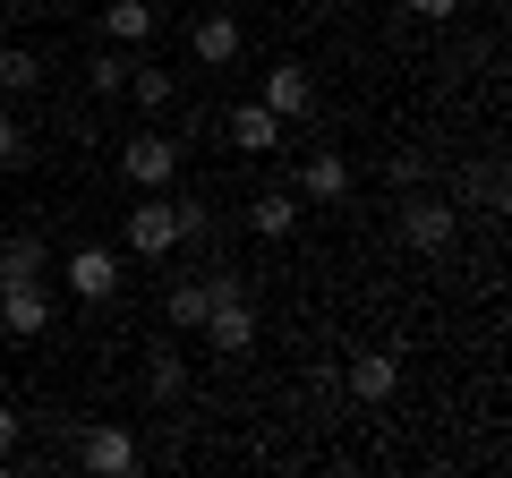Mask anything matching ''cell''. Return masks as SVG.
Returning a JSON list of instances; mask_svg holds the SVG:
<instances>
[{"label": "cell", "instance_id": "cell-4", "mask_svg": "<svg viewBox=\"0 0 512 478\" xmlns=\"http://www.w3.org/2000/svg\"><path fill=\"white\" fill-rule=\"evenodd\" d=\"M120 180H128V188H171V180H180V146H171L163 129L120 137Z\"/></svg>", "mask_w": 512, "mask_h": 478}, {"label": "cell", "instance_id": "cell-7", "mask_svg": "<svg viewBox=\"0 0 512 478\" xmlns=\"http://www.w3.org/2000/svg\"><path fill=\"white\" fill-rule=\"evenodd\" d=\"M256 103L274 111V120H308V111H316V77L299 69V60H274L265 86H256Z\"/></svg>", "mask_w": 512, "mask_h": 478}, {"label": "cell", "instance_id": "cell-24", "mask_svg": "<svg viewBox=\"0 0 512 478\" xmlns=\"http://www.w3.org/2000/svg\"><path fill=\"white\" fill-rule=\"evenodd\" d=\"M402 9H410V18H427V26H436V18H453L461 0H402Z\"/></svg>", "mask_w": 512, "mask_h": 478}, {"label": "cell", "instance_id": "cell-20", "mask_svg": "<svg viewBox=\"0 0 512 478\" xmlns=\"http://www.w3.org/2000/svg\"><path fill=\"white\" fill-rule=\"evenodd\" d=\"M86 94H103V103H111V94H128V60H120V43H103V52L86 60Z\"/></svg>", "mask_w": 512, "mask_h": 478}, {"label": "cell", "instance_id": "cell-14", "mask_svg": "<svg viewBox=\"0 0 512 478\" xmlns=\"http://www.w3.org/2000/svg\"><path fill=\"white\" fill-rule=\"evenodd\" d=\"M43 274H52V248H43L35 231L0 239V282H43Z\"/></svg>", "mask_w": 512, "mask_h": 478}, {"label": "cell", "instance_id": "cell-22", "mask_svg": "<svg viewBox=\"0 0 512 478\" xmlns=\"http://www.w3.org/2000/svg\"><path fill=\"white\" fill-rule=\"evenodd\" d=\"M18 436H26V419H18V410H9V402H0V478L18 470Z\"/></svg>", "mask_w": 512, "mask_h": 478}, {"label": "cell", "instance_id": "cell-6", "mask_svg": "<svg viewBox=\"0 0 512 478\" xmlns=\"http://www.w3.org/2000/svg\"><path fill=\"white\" fill-rule=\"evenodd\" d=\"M350 188H359V171H350V154H333V146H316L308 163H299V205H350Z\"/></svg>", "mask_w": 512, "mask_h": 478}, {"label": "cell", "instance_id": "cell-12", "mask_svg": "<svg viewBox=\"0 0 512 478\" xmlns=\"http://www.w3.org/2000/svg\"><path fill=\"white\" fill-rule=\"evenodd\" d=\"M128 103L137 111H171L180 103V77H171L163 60H128Z\"/></svg>", "mask_w": 512, "mask_h": 478}, {"label": "cell", "instance_id": "cell-3", "mask_svg": "<svg viewBox=\"0 0 512 478\" xmlns=\"http://www.w3.org/2000/svg\"><path fill=\"white\" fill-rule=\"evenodd\" d=\"M120 239H128V257H171L180 248V197L137 188V205L120 214Z\"/></svg>", "mask_w": 512, "mask_h": 478}, {"label": "cell", "instance_id": "cell-23", "mask_svg": "<svg viewBox=\"0 0 512 478\" xmlns=\"http://www.w3.org/2000/svg\"><path fill=\"white\" fill-rule=\"evenodd\" d=\"M18 163H26V120L0 111V171H18Z\"/></svg>", "mask_w": 512, "mask_h": 478}, {"label": "cell", "instance_id": "cell-2", "mask_svg": "<svg viewBox=\"0 0 512 478\" xmlns=\"http://www.w3.org/2000/svg\"><path fill=\"white\" fill-rule=\"evenodd\" d=\"M393 231H402L410 257H444L461 239V205L436 197V188H402V214H393Z\"/></svg>", "mask_w": 512, "mask_h": 478}, {"label": "cell", "instance_id": "cell-1", "mask_svg": "<svg viewBox=\"0 0 512 478\" xmlns=\"http://www.w3.org/2000/svg\"><path fill=\"white\" fill-rule=\"evenodd\" d=\"M214 282V308H205V350H222V359H248L256 350V299H248V282L239 274H205Z\"/></svg>", "mask_w": 512, "mask_h": 478}, {"label": "cell", "instance_id": "cell-8", "mask_svg": "<svg viewBox=\"0 0 512 478\" xmlns=\"http://www.w3.org/2000/svg\"><path fill=\"white\" fill-rule=\"evenodd\" d=\"M0 333H18V342L52 333V291L43 282H0Z\"/></svg>", "mask_w": 512, "mask_h": 478}, {"label": "cell", "instance_id": "cell-13", "mask_svg": "<svg viewBox=\"0 0 512 478\" xmlns=\"http://www.w3.org/2000/svg\"><path fill=\"white\" fill-rule=\"evenodd\" d=\"M222 129H231V146H239V154H274V146H282V120H274L265 103H239Z\"/></svg>", "mask_w": 512, "mask_h": 478}, {"label": "cell", "instance_id": "cell-10", "mask_svg": "<svg viewBox=\"0 0 512 478\" xmlns=\"http://www.w3.org/2000/svg\"><path fill=\"white\" fill-rule=\"evenodd\" d=\"M342 385L359 393V402H393V385H402V350H359L342 368Z\"/></svg>", "mask_w": 512, "mask_h": 478}, {"label": "cell", "instance_id": "cell-5", "mask_svg": "<svg viewBox=\"0 0 512 478\" xmlns=\"http://www.w3.org/2000/svg\"><path fill=\"white\" fill-rule=\"evenodd\" d=\"M60 282H69V299H86V308H103V299L120 291V257H111L103 239H86V248H69V265H60Z\"/></svg>", "mask_w": 512, "mask_h": 478}, {"label": "cell", "instance_id": "cell-18", "mask_svg": "<svg viewBox=\"0 0 512 478\" xmlns=\"http://www.w3.org/2000/svg\"><path fill=\"white\" fill-rule=\"evenodd\" d=\"M43 52H26V43H9V52H0V94H43Z\"/></svg>", "mask_w": 512, "mask_h": 478}, {"label": "cell", "instance_id": "cell-9", "mask_svg": "<svg viewBox=\"0 0 512 478\" xmlns=\"http://www.w3.org/2000/svg\"><path fill=\"white\" fill-rule=\"evenodd\" d=\"M77 461H86V470H103V478H128L137 470V436H128V427H86V436H77Z\"/></svg>", "mask_w": 512, "mask_h": 478}, {"label": "cell", "instance_id": "cell-11", "mask_svg": "<svg viewBox=\"0 0 512 478\" xmlns=\"http://www.w3.org/2000/svg\"><path fill=\"white\" fill-rule=\"evenodd\" d=\"M188 52H197L205 69H231V60H239V18H222V9H205V18L188 26Z\"/></svg>", "mask_w": 512, "mask_h": 478}, {"label": "cell", "instance_id": "cell-25", "mask_svg": "<svg viewBox=\"0 0 512 478\" xmlns=\"http://www.w3.org/2000/svg\"><path fill=\"white\" fill-rule=\"evenodd\" d=\"M18 9H60V0H18Z\"/></svg>", "mask_w": 512, "mask_h": 478}, {"label": "cell", "instance_id": "cell-21", "mask_svg": "<svg viewBox=\"0 0 512 478\" xmlns=\"http://www.w3.org/2000/svg\"><path fill=\"white\" fill-rule=\"evenodd\" d=\"M384 180H393V188H427V154H419V146H402L393 163H384Z\"/></svg>", "mask_w": 512, "mask_h": 478}, {"label": "cell", "instance_id": "cell-17", "mask_svg": "<svg viewBox=\"0 0 512 478\" xmlns=\"http://www.w3.org/2000/svg\"><path fill=\"white\" fill-rule=\"evenodd\" d=\"M205 308H214V282H171V291H163V316H171L180 333H197Z\"/></svg>", "mask_w": 512, "mask_h": 478}, {"label": "cell", "instance_id": "cell-19", "mask_svg": "<svg viewBox=\"0 0 512 478\" xmlns=\"http://www.w3.org/2000/svg\"><path fill=\"white\" fill-rule=\"evenodd\" d=\"M146 393H154V402H180V393H188V359H180V350H154V359H146Z\"/></svg>", "mask_w": 512, "mask_h": 478}, {"label": "cell", "instance_id": "cell-15", "mask_svg": "<svg viewBox=\"0 0 512 478\" xmlns=\"http://www.w3.org/2000/svg\"><path fill=\"white\" fill-rule=\"evenodd\" d=\"M146 35H154V0H111V9H103V43L137 52Z\"/></svg>", "mask_w": 512, "mask_h": 478}, {"label": "cell", "instance_id": "cell-16", "mask_svg": "<svg viewBox=\"0 0 512 478\" xmlns=\"http://www.w3.org/2000/svg\"><path fill=\"white\" fill-rule=\"evenodd\" d=\"M248 222H256V239H291L299 231V188H265L248 205Z\"/></svg>", "mask_w": 512, "mask_h": 478}]
</instances>
